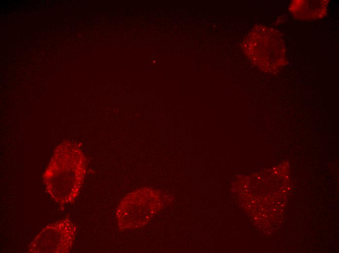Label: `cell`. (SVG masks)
<instances>
[{
	"label": "cell",
	"instance_id": "3",
	"mask_svg": "<svg viewBox=\"0 0 339 253\" xmlns=\"http://www.w3.org/2000/svg\"><path fill=\"white\" fill-rule=\"evenodd\" d=\"M76 228L69 217L45 226L28 246L32 253H66L73 248Z\"/></svg>",
	"mask_w": 339,
	"mask_h": 253
},
{
	"label": "cell",
	"instance_id": "1",
	"mask_svg": "<svg viewBox=\"0 0 339 253\" xmlns=\"http://www.w3.org/2000/svg\"><path fill=\"white\" fill-rule=\"evenodd\" d=\"M86 159L76 144L64 142L55 149L43 174L46 191L60 205L76 199L86 175Z\"/></svg>",
	"mask_w": 339,
	"mask_h": 253
},
{
	"label": "cell",
	"instance_id": "2",
	"mask_svg": "<svg viewBox=\"0 0 339 253\" xmlns=\"http://www.w3.org/2000/svg\"><path fill=\"white\" fill-rule=\"evenodd\" d=\"M149 189H140L127 195L120 203L116 217L118 225L123 230L144 227L157 209L158 197Z\"/></svg>",
	"mask_w": 339,
	"mask_h": 253
}]
</instances>
